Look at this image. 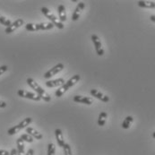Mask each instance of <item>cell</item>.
Instances as JSON below:
<instances>
[{
	"label": "cell",
	"mask_w": 155,
	"mask_h": 155,
	"mask_svg": "<svg viewBox=\"0 0 155 155\" xmlns=\"http://www.w3.org/2000/svg\"><path fill=\"white\" fill-rule=\"evenodd\" d=\"M26 82H27L28 85L36 92V94H38V95L41 97V100H43L46 102L50 101V100H51L50 95L48 94V92H46L45 90H43V88H41V85H39V84L36 83V81H35L34 79H32V78L30 77V78L27 79Z\"/></svg>",
	"instance_id": "obj_1"
},
{
	"label": "cell",
	"mask_w": 155,
	"mask_h": 155,
	"mask_svg": "<svg viewBox=\"0 0 155 155\" xmlns=\"http://www.w3.org/2000/svg\"><path fill=\"white\" fill-rule=\"evenodd\" d=\"M80 80H81L80 74H74V75H73L61 87H59L58 90L56 91V92H55L56 97H62L69 89L71 88V87H73L74 84H76Z\"/></svg>",
	"instance_id": "obj_2"
},
{
	"label": "cell",
	"mask_w": 155,
	"mask_h": 155,
	"mask_svg": "<svg viewBox=\"0 0 155 155\" xmlns=\"http://www.w3.org/2000/svg\"><path fill=\"white\" fill-rule=\"evenodd\" d=\"M55 26L51 22H41V23H27L25 25V30L29 31H48L53 29Z\"/></svg>",
	"instance_id": "obj_3"
},
{
	"label": "cell",
	"mask_w": 155,
	"mask_h": 155,
	"mask_svg": "<svg viewBox=\"0 0 155 155\" xmlns=\"http://www.w3.org/2000/svg\"><path fill=\"white\" fill-rule=\"evenodd\" d=\"M41 13H42L50 21V22H51L54 26H56L57 28H58V29H60V30L64 29V24H63V22H60V21L57 18V16H56L53 13H51L47 7H41Z\"/></svg>",
	"instance_id": "obj_4"
},
{
	"label": "cell",
	"mask_w": 155,
	"mask_h": 155,
	"mask_svg": "<svg viewBox=\"0 0 155 155\" xmlns=\"http://www.w3.org/2000/svg\"><path fill=\"white\" fill-rule=\"evenodd\" d=\"M31 122H32V118H31V117H26V118H24V119L22 120V122H20L18 125H16V126H15V127L9 128L8 131H7V134H8L9 135L15 134L18 133L19 131H21L23 128L28 127V126H29Z\"/></svg>",
	"instance_id": "obj_5"
},
{
	"label": "cell",
	"mask_w": 155,
	"mask_h": 155,
	"mask_svg": "<svg viewBox=\"0 0 155 155\" xmlns=\"http://www.w3.org/2000/svg\"><path fill=\"white\" fill-rule=\"evenodd\" d=\"M91 41L94 45V48H95V51L97 53L98 56L101 57L104 55V48H102V44H101V41L100 40V38L98 37V35L96 34H92L91 35Z\"/></svg>",
	"instance_id": "obj_6"
},
{
	"label": "cell",
	"mask_w": 155,
	"mask_h": 155,
	"mask_svg": "<svg viewBox=\"0 0 155 155\" xmlns=\"http://www.w3.org/2000/svg\"><path fill=\"white\" fill-rule=\"evenodd\" d=\"M17 94H18L19 97L26 98V99L32 100V101H39L41 100V97L38 94L33 93V92H31V91H25V90H18Z\"/></svg>",
	"instance_id": "obj_7"
},
{
	"label": "cell",
	"mask_w": 155,
	"mask_h": 155,
	"mask_svg": "<svg viewBox=\"0 0 155 155\" xmlns=\"http://www.w3.org/2000/svg\"><path fill=\"white\" fill-rule=\"evenodd\" d=\"M64 67H65V66L62 63H58V65H56L55 67H53L51 69H49L48 71H47L43 76H44L45 79H49L52 76H54L55 74H57L59 72H61L64 69Z\"/></svg>",
	"instance_id": "obj_8"
},
{
	"label": "cell",
	"mask_w": 155,
	"mask_h": 155,
	"mask_svg": "<svg viewBox=\"0 0 155 155\" xmlns=\"http://www.w3.org/2000/svg\"><path fill=\"white\" fill-rule=\"evenodd\" d=\"M23 23H24V21L22 19H21V18H19L16 21L12 22L11 25H9L8 27H6L5 30V32L6 34H10V33L14 32L16 29H18L19 27H21L22 25H23Z\"/></svg>",
	"instance_id": "obj_9"
},
{
	"label": "cell",
	"mask_w": 155,
	"mask_h": 155,
	"mask_svg": "<svg viewBox=\"0 0 155 155\" xmlns=\"http://www.w3.org/2000/svg\"><path fill=\"white\" fill-rule=\"evenodd\" d=\"M85 8V4L84 2H80L77 6L75 7L74 13H73V15H72V20L73 21H77L82 14V12L84 11V9Z\"/></svg>",
	"instance_id": "obj_10"
},
{
	"label": "cell",
	"mask_w": 155,
	"mask_h": 155,
	"mask_svg": "<svg viewBox=\"0 0 155 155\" xmlns=\"http://www.w3.org/2000/svg\"><path fill=\"white\" fill-rule=\"evenodd\" d=\"M65 80L63 78H58L56 80H48L45 83V85L48 88H54V87H61L65 84Z\"/></svg>",
	"instance_id": "obj_11"
},
{
	"label": "cell",
	"mask_w": 155,
	"mask_h": 155,
	"mask_svg": "<svg viewBox=\"0 0 155 155\" xmlns=\"http://www.w3.org/2000/svg\"><path fill=\"white\" fill-rule=\"evenodd\" d=\"M90 92H91V95L92 97H95L96 99H98V100H100V101H103V102H109V101H110V97H108L107 95H104L102 92L96 90V89L91 90Z\"/></svg>",
	"instance_id": "obj_12"
},
{
	"label": "cell",
	"mask_w": 155,
	"mask_h": 155,
	"mask_svg": "<svg viewBox=\"0 0 155 155\" xmlns=\"http://www.w3.org/2000/svg\"><path fill=\"white\" fill-rule=\"evenodd\" d=\"M74 101L78 102V103H84L86 105H91L92 104V100L91 97H85V96H80V95H75L74 97Z\"/></svg>",
	"instance_id": "obj_13"
},
{
	"label": "cell",
	"mask_w": 155,
	"mask_h": 155,
	"mask_svg": "<svg viewBox=\"0 0 155 155\" xmlns=\"http://www.w3.org/2000/svg\"><path fill=\"white\" fill-rule=\"evenodd\" d=\"M55 136H56V140H57V143L58 144L59 147L63 148V146L65 145V140H64V137H63V133H62V130L58 128L55 130Z\"/></svg>",
	"instance_id": "obj_14"
},
{
	"label": "cell",
	"mask_w": 155,
	"mask_h": 155,
	"mask_svg": "<svg viewBox=\"0 0 155 155\" xmlns=\"http://www.w3.org/2000/svg\"><path fill=\"white\" fill-rule=\"evenodd\" d=\"M58 16H59V21L61 22H64L67 21V12H66V7L64 5H59L58 7Z\"/></svg>",
	"instance_id": "obj_15"
},
{
	"label": "cell",
	"mask_w": 155,
	"mask_h": 155,
	"mask_svg": "<svg viewBox=\"0 0 155 155\" xmlns=\"http://www.w3.org/2000/svg\"><path fill=\"white\" fill-rule=\"evenodd\" d=\"M25 130H26V133L28 134H30L31 137H33V138H35V139H37V140H41L42 137H43V135H42L40 133V132H38L37 130H35V129L32 128V127H28L25 128Z\"/></svg>",
	"instance_id": "obj_16"
},
{
	"label": "cell",
	"mask_w": 155,
	"mask_h": 155,
	"mask_svg": "<svg viewBox=\"0 0 155 155\" xmlns=\"http://www.w3.org/2000/svg\"><path fill=\"white\" fill-rule=\"evenodd\" d=\"M137 5L142 8H155V2L153 1H138Z\"/></svg>",
	"instance_id": "obj_17"
},
{
	"label": "cell",
	"mask_w": 155,
	"mask_h": 155,
	"mask_svg": "<svg viewBox=\"0 0 155 155\" xmlns=\"http://www.w3.org/2000/svg\"><path fill=\"white\" fill-rule=\"evenodd\" d=\"M16 151L17 155H25L24 153V142L21 138H18L16 140Z\"/></svg>",
	"instance_id": "obj_18"
},
{
	"label": "cell",
	"mask_w": 155,
	"mask_h": 155,
	"mask_svg": "<svg viewBox=\"0 0 155 155\" xmlns=\"http://www.w3.org/2000/svg\"><path fill=\"white\" fill-rule=\"evenodd\" d=\"M133 117H132V116H127V117L124 119V121H123V123H122V127H123L124 129H128V128L130 127L131 124L133 123Z\"/></svg>",
	"instance_id": "obj_19"
},
{
	"label": "cell",
	"mask_w": 155,
	"mask_h": 155,
	"mask_svg": "<svg viewBox=\"0 0 155 155\" xmlns=\"http://www.w3.org/2000/svg\"><path fill=\"white\" fill-rule=\"evenodd\" d=\"M20 138L22 139L23 142H26V143H32L33 142V137H31L28 134H22Z\"/></svg>",
	"instance_id": "obj_20"
},
{
	"label": "cell",
	"mask_w": 155,
	"mask_h": 155,
	"mask_svg": "<svg viewBox=\"0 0 155 155\" xmlns=\"http://www.w3.org/2000/svg\"><path fill=\"white\" fill-rule=\"evenodd\" d=\"M56 153V147L53 143L48 144V153L47 155H55Z\"/></svg>",
	"instance_id": "obj_21"
},
{
	"label": "cell",
	"mask_w": 155,
	"mask_h": 155,
	"mask_svg": "<svg viewBox=\"0 0 155 155\" xmlns=\"http://www.w3.org/2000/svg\"><path fill=\"white\" fill-rule=\"evenodd\" d=\"M0 23L3 24V25H5V26H6V27H8L9 25H11L12 22H11V21L9 19L5 18V16H3L2 15H0Z\"/></svg>",
	"instance_id": "obj_22"
},
{
	"label": "cell",
	"mask_w": 155,
	"mask_h": 155,
	"mask_svg": "<svg viewBox=\"0 0 155 155\" xmlns=\"http://www.w3.org/2000/svg\"><path fill=\"white\" fill-rule=\"evenodd\" d=\"M63 151L65 155H73L72 154V150H71V146L68 143H65V145L63 146Z\"/></svg>",
	"instance_id": "obj_23"
},
{
	"label": "cell",
	"mask_w": 155,
	"mask_h": 155,
	"mask_svg": "<svg viewBox=\"0 0 155 155\" xmlns=\"http://www.w3.org/2000/svg\"><path fill=\"white\" fill-rule=\"evenodd\" d=\"M107 117H108V114H107L105 111H102V112H101V113H100V115H99V118H98V119H103V120H106Z\"/></svg>",
	"instance_id": "obj_24"
},
{
	"label": "cell",
	"mask_w": 155,
	"mask_h": 155,
	"mask_svg": "<svg viewBox=\"0 0 155 155\" xmlns=\"http://www.w3.org/2000/svg\"><path fill=\"white\" fill-rule=\"evenodd\" d=\"M7 69H8L7 66H2V67H0V75H2L4 73H5L7 71Z\"/></svg>",
	"instance_id": "obj_25"
},
{
	"label": "cell",
	"mask_w": 155,
	"mask_h": 155,
	"mask_svg": "<svg viewBox=\"0 0 155 155\" xmlns=\"http://www.w3.org/2000/svg\"><path fill=\"white\" fill-rule=\"evenodd\" d=\"M105 124H106V120H103V119H98V126H100V127H103Z\"/></svg>",
	"instance_id": "obj_26"
},
{
	"label": "cell",
	"mask_w": 155,
	"mask_h": 155,
	"mask_svg": "<svg viewBox=\"0 0 155 155\" xmlns=\"http://www.w3.org/2000/svg\"><path fill=\"white\" fill-rule=\"evenodd\" d=\"M0 155H10V153L5 150H0Z\"/></svg>",
	"instance_id": "obj_27"
},
{
	"label": "cell",
	"mask_w": 155,
	"mask_h": 155,
	"mask_svg": "<svg viewBox=\"0 0 155 155\" xmlns=\"http://www.w3.org/2000/svg\"><path fill=\"white\" fill-rule=\"evenodd\" d=\"M5 107H6V103L5 101H3L0 100V108L3 109V108H5Z\"/></svg>",
	"instance_id": "obj_28"
},
{
	"label": "cell",
	"mask_w": 155,
	"mask_h": 155,
	"mask_svg": "<svg viewBox=\"0 0 155 155\" xmlns=\"http://www.w3.org/2000/svg\"><path fill=\"white\" fill-rule=\"evenodd\" d=\"M34 154V151H33V149H29L28 150V152H27V153L25 155H33Z\"/></svg>",
	"instance_id": "obj_29"
},
{
	"label": "cell",
	"mask_w": 155,
	"mask_h": 155,
	"mask_svg": "<svg viewBox=\"0 0 155 155\" xmlns=\"http://www.w3.org/2000/svg\"><path fill=\"white\" fill-rule=\"evenodd\" d=\"M10 155H17V151H16V149H12V151L10 152Z\"/></svg>",
	"instance_id": "obj_30"
},
{
	"label": "cell",
	"mask_w": 155,
	"mask_h": 155,
	"mask_svg": "<svg viewBox=\"0 0 155 155\" xmlns=\"http://www.w3.org/2000/svg\"><path fill=\"white\" fill-rule=\"evenodd\" d=\"M150 19H151V21H152V22H155V15H151Z\"/></svg>",
	"instance_id": "obj_31"
},
{
	"label": "cell",
	"mask_w": 155,
	"mask_h": 155,
	"mask_svg": "<svg viewBox=\"0 0 155 155\" xmlns=\"http://www.w3.org/2000/svg\"><path fill=\"white\" fill-rule=\"evenodd\" d=\"M153 138H154V139H155V132L153 134Z\"/></svg>",
	"instance_id": "obj_32"
}]
</instances>
